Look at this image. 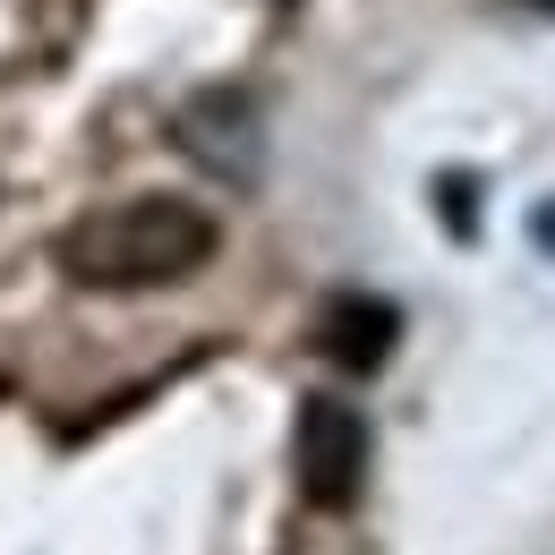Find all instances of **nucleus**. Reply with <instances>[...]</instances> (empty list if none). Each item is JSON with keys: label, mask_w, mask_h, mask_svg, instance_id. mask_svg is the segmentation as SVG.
Returning <instances> with one entry per match:
<instances>
[{"label": "nucleus", "mask_w": 555, "mask_h": 555, "mask_svg": "<svg viewBox=\"0 0 555 555\" xmlns=\"http://www.w3.org/2000/svg\"><path fill=\"white\" fill-rule=\"evenodd\" d=\"M530 240H539V248H547V257H555V197H547V206H539V214H530Z\"/></svg>", "instance_id": "obj_5"}, {"label": "nucleus", "mask_w": 555, "mask_h": 555, "mask_svg": "<svg viewBox=\"0 0 555 555\" xmlns=\"http://www.w3.org/2000/svg\"><path fill=\"white\" fill-rule=\"evenodd\" d=\"M539 9H555V0H539Z\"/></svg>", "instance_id": "obj_6"}, {"label": "nucleus", "mask_w": 555, "mask_h": 555, "mask_svg": "<svg viewBox=\"0 0 555 555\" xmlns=\"http://www.w3.org/2000/svg\"><path fill=\"white\" fill-rule=\"evenodd\" d=\"M180 145L222 171V180H257V163H266V129H257V112H248V94H197L189 112H180Z\"/></svg>", "instance_id": "obj_3"}, {"label": "nucleus", "mask_w": 555, "mask_h": 555, "mask_svg": "<svg viewBox=\"0 0 555 555\" xmlns=\"http://www.w3.org/2000/svg\"><path fill=\"white\" fill-rule=\"evenodd\" d=\"M367 462H376V436L350 393H308L299 402V495L317 513H350L359 487H367Z\"/></svg>", "instance_id": "obj_2"}, {"label": "nucleus", "mask_w": 555, "mask_h": 555, "mask_svg": "<svg viewBox=\"0 0 555 555\" xmlns=\"http://www.w3.org/2000/svg\"><path fill=\"white\" fill-rule=\"evenodd\" d=\"M214 214L189 197H120L61 231V274L86 291H163L214 257Z\"/></svg>", "instance_id": "obj_1"}, {"label": "nucleus", "mask_w": 555, "mask_h": 555, "mask_svg": "<svg viewBox=\"0 0 555 555\" xmlns=\"http://www.w3.org/2000/svg\"><path fill=\"white\" fill-rule=\"evenodd\" d=\"M393 343H402V317H393V299H367V291H343L317 325V350L350 376H376L393 359Z\"/></svg>", "instance_id": "obj_4"}]
</instances>
